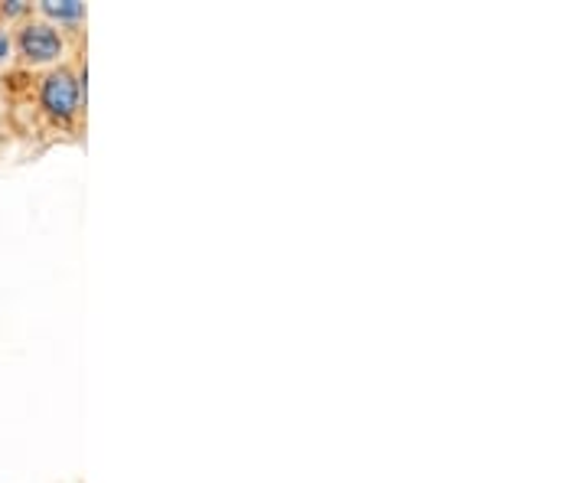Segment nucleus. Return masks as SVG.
Returning <instances> with one entry per match:
<instances>
[{
  "label": "nucleus",
  "mask_w": 587,
  "mask_h": 483,
  "mask_svg": "<svg viewBox=\"0 0 587 483\" xmlns=\"http://www.w3.org/2000/svg\"><path fill=\"white\" fill-rule=\"evenodd\" d=\"M10 47H13V40H10V33H7V30L0 27V62L10 56Z\"/></svg>",
  "instance_id": "39448f33"
},
{
  "label": "nucleus",
  "mask_w": 587,
  "mask_h": 483,
  "mask_svg": "<svg viewBox=\"0 0 587 483\" xmlns=\"http://www.w3.org/2000/svg\"><path fill=\"white\" fill-rule=\"evenodd\" d=\"M40 13L50 17V20H56V23L75 27V23L85 20V3H79V0H43Z\"/></svg>",
  "instance_id": "7ed1b4c3"
},
{
  "label": "nucleus",
  "mask_w": 587,
  "mask_h": 483,
  "mask_svg": "<svg viewBox=\"0 0 587 483\" xmlns=\"http://www.w3.org/2000/svg\"><path fill=\"white\" fill-rule=\"evenodd\" d=\"M40 109L59 124H72L75 115L82 112V92H79V79L72 69H53L43 85H40Z\"/></svg>",
  "instance_id": "f257e3e1"
},
{
  "label": "nucleus",
  "mask_w": 587,
  "mask_h": 483,
  "mask_svg": "<svg viewBox=\"0 0 587 483\" xmlns=\"http://www.w3.org/2000/svg\"><path fill=\"white\" fill-rule=\"evenodd\" d=\"M23 13H30V3H23V0H7V3H0V17H23Z\"/></svg>",
  "instance_id": "20e7f679"
},
{
  "label": "nucleus",
  "mask_w": 587,
  "mask_h": 483,
  "mask_svg": "<svg viewBox=\"0 0 587 483\" xmlns=\"http://www.w3.org/2000/svg\"><path fill=\"white\" fill-rule=\"evenodd\" d=\"M62 33H59L56 27L50 23V20H30V23H23L20 27V33H17V50H20V56L27 62H33V65H40V62H56L62 56Z\"/></svg>",
  "instance_id": "f03ea898"
}]
</instances>
